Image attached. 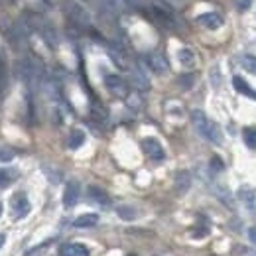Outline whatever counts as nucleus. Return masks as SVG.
<instances>
[{
  "label": "nucleus",
  "instance_id": "f257e3e1",
  "mask_svg": "<svg viewBox=\"0 0 256 256\" xmlns=\"http://www.w3.org/2000/svg\"><path fill=\"white\" fill-rule=\"evenodd\" d=\"M148 14H150V18H152L154 24H158L160 28L168 30V32H178L184 26L182 24V18L176 12V8L172 4H168V2H164V0L152 2L148 6Z\"/></svg>",
  "mask_w": 256,
  "mask_h": 256
},
{
  "label": "nucleus",
  "instance_id": "f03ea898",
  "mask_svg": "<svg viewBox=\"0 0 256 256\" xmlns=\"http://www.w3.org/2000/svg\"><path fill=\"white\" fill-rule=\"evenodd\" d=\"M192 124L195 126V130L199 132V136H203L207 142L211 144H223V132L219 124L215 120H211L203 110L199 108H193L192 110Z\"/></svg>",
  "mask_w": 256,
  "mask_h": 256
},
{
  "label": "nucleus",
  "instance_id": "7ed1b4c3",
  "mask_svg": "<svg viewBox=\"0 0 256 256\" xmlns=\"http://www.w3.org/2000/svg\"><path fill=\"white\" fill-rule=\"evenodd\" d=\"M64 12H65V16H67V20H69L75 28H79V30H93L91 12L85 8L83 2H79V0H65Z\"/></svg>",
  "mask_w": 256,
  "mask_h": 256
},
{
  "label": "nucleus",
  "instance_id": "20e7f679",
  "mask_svg": "<svg viewBox=\"0 0 256 256\" xmlns=\"http://www.w3.org/2000/svg\"><path fill=\"white\" fill-rule=\"evenodd\" d=\"M0 26H2V32H4V36H6L8 44H10L14 50H22V48L26 46L30 28L26 26L24 20H20V22H14V20H2Z\"/></svg>",
  "mask_w": 256,
  "mask_h": 256
},
{
  "label": "nucleus",
  "instance_id": "39448f33",
  "mask_svg": "<svg viewBox=\"0 0 256 256\" xmlns=\"http://www.w3.org/2000/svg\"><path fill=\"white\" fill-rule=\"evenodd\" d=\"M104 87L108 89L110 95L118 96V98H124V100L130 95V91H132L130 85L126 83V79L122 75H118V73H106L104 75Z\"/></svg>",
  "mask_w": 256,
  "mask_h": 256
},
{
  "label": "nucleus",
  "instance_id": "423d86ee",
  "mask_svg": "<svg viewBox=\"0 0 256 256\" xmlns=\"http://www.w3.org/2000/svg\"><path fill=\"white\" fill-rule=\"evenodd\" d=\"M142 64H144V67H146L148 71H152V73H156V75H164V73H168V69H170L168 60L162 56L160 52H148V54H144V56H142Z\"/></svg>",
  "mask_w": 256,
  "mask_h": 256
},
{
  "label": "nucleus",
  "instance_id": "0eeeda50",
  "mask_svg": "<svg viewBox=\"0 0 256 256\" xmlns=\"http://www.w3.org/2000/svg\"><path fill=\"white\" fill-rule=\"evenodd\" d=\"M142 150H144V154L150 160L154 162L166 160V150H164V146L160 144V140H156V138H144L142 140Z\"/></svg>",
  "mask_w": 256,
  "mask_h": 256
},
{
  "label": "nucleus",
  "instance_id": "6e6552de",
  "mask_svg": "<svg viewBox=\"0 0 256 256\" xmlns=\"http://www.w3.org/2000/svg\"><path fill=\"white\" fill-rule=\"evenodd\" d=\"M30 209H32V205H30L26 193L20 192L12 197V215H14V219H22V217H26V215L30 213Z\"/></svg>",
  "mask_w": 256,
  "mask_h": 256
},
{
  "label": "nucleus",
  "instance_id": "1a4fd4ad",
  "mask_svg": "<svg viewBox=\"0 0 256 256\" xmlns=\"http://www.w3.org/2000/svg\"><path fill=\"white\" fill-rule=\"evenodd\" d=\"M79 195H81V186L79 182H69L65 186V192H64V207L65 209H71L77 205L79 201Z\"/></svg>",
  "mask_w": 256,
  "mask_h": 256
},
{
  "label": "nucleus",
  "instance_id": "9d476101",
  "mask_svg": "<svg viewBox=\"0 0 256 256\" xmlns=\"http://www.w3.org/2000/svg\"><path fill=\"white\" fill-rule=\"evenodd\" d=\"M197 22L207 30H219L223 26V16L217 12H205L197 16Z\"/></svg>",
  "mask_w": 256,
  "mask_h": 256
},
{
  "label": "nucleus",
  "instance_id": "9b49d317",
  "mask_svg": "<svg viewBox=\"0 0 256 256\" xmlns=\"http://www.w3.org/2000/svg\"><path fill=\"white\" fill-rule=\"evenodd\" d=\"M128 73H130V81H132V85H134L136 91H148L150 89V81H148L146 73L140 67H130Z\"/></svg>",
  "mask_w": 256,
  "mask_h": 256
},
{
  "label": "nucleus",
  "instance_id": "f8f14e48",
  "mask_svg": "<svg viewBox=\"0 0 256 256\" xmlns=\"http://www.w3.org/2000/svg\"><path fill=\"white\" fill-rule=\"evenodd\" d=\"M87 197H89L93 203L100 205V207H108V205H110L108 193L104 192L102 188H98V186H87Z\"/></svg>",
  "mask_w": 256,
  "mask_h": 256
},
{
  "label": "nucleus",
  "instance_id": "ddd939ff",
  "mask_svg": "<svg viewBox=\"0 0 256 256\" xmlns=\"http://www.w3.org/2000/svg\"><path fill=\"white\" fill-rule=\"evenodd\" d=\"M60 256H91V252L81 242H67L60 248Z\"/></svg>",
  "mask_w": 256,
  "mask_h": 256
},
{
  "label": "nucleus",
  "instance_id": "4468645a",
  "mask_svg": "<svg viewBox=\"0 0 256 256\" xmlns=\"http://www.w3.org/2000/svg\"><path fill=\"white\" fill-rule=\"evenodd\" d=\"M238 199L246 205V209H248L252 215H256V192L252 188H240V190H238Z\"/></svg>",
  "mask_w": 256,
  "mask_h": 256
},
{
  "label": "nucleus",
  "instance_id": "2eb2a0df",
  "mask_svg": "<svg viewBox=\"0 0 256 256\" xmlns=\"http://www.w3.org/2000/svg\"><path fill=\"white\" fill-rule=\"evenodd\" d=\"M232 85H234V89L240 93V95L248 96V98H252V100H256V91L250 87V83H246L242 77H232Z\"/></svg>",
  "mask_w": 256,
  "mask_h": 256
},
{
  "label": "nucleus",
  "instance_id": "dca6fc26",
  "mask_svg": "<svg viewBox=\"0 0 256 256\" xmlns=\"http://www.w3.org/2000/svg\"><path fill=\"white\" fill-rule=\"evenodd\" d=\"M85 144V132L81 130V128H75V130H71V134H69V140H67V146L71 148V150H77V148H81Z\"/></svg>",
  "mask_w": 256,
  "mask_h": 256
},
{
  "label": "nucleus",
  "instance_id": "f3484780",
  "mask_svg": "<svg viewBox=\"0 0 256 256\" xmlns=\"http://www.w3.org/2000/svg\"><path fill=\"white\" fill-rule=\"evenodd\" d=\"M96 223H98V215H96V213H85V215H79V217L73 221V226L87 228V226H95Z\"/></svg>",
  "mask_w": 256,
  "mask_h": 256
},
{
  "label": "nucleus",
  "instance_id": "a211bd4d",
  "mask_svg": "<svg viewBox=\"0 0 256 256\" xmlns=\"http://www.w3.org/2000/svg\"><path fill=\"white\" fill-rule=\"evenodd\" d=\"M192 186V176L190 172H178L176 174V190L180 193H186Z\"/></svg>",
  "mask_w": 256,
  "mask_h": 256
},
{
  "label": "nucleus",
  "instance_id": "6ab92c4d",
  "mask_svg": "<svg viewBox=\"0 0 256 256\" xmlns=\"http://www.w3.org/2000/svg\"><path fill=\"white\" fill-rule=\"evenodd\" d=\"M178 60H180V64L184 65V67H193L195 65V54L190 48H182L178 52Z\"/></svg>",
  "mask_w": 256,
  "mask_h": 256
},
{
  "label": "nucleus",
  "instance_id": "aec40b11",
  "mask_svg": "<svg viewBox=\"0 0 256 256\" xmlns=\"http://www.w3.org/2000/svg\"><path fill=\"white\" fill-rule=\"evenodd\" d=\"M242 140L244 144L250 148V150H256V128L254 126H246L242 130Z\"/></svg>",
  "mask_w": 256,
  "mask_h": 256
},
{
  "label": "nucleus",
  "instance_id": "412c9836",
  "mask_svg": "<svg viewBox=\"0 0 256 256\" xmlns=\"http://www.w3.org/2000/svg\"><path fill=\"white\" fill-rule=\"evenodd\" d=\"M116 213H118V217L124 219V221L136 219V209L130 207V205H118V207H116Z\"/></svg>",
  "mask_w": 256,
  "mask_h": 256
},
{
  "label": "nucleus",
  "instance_id": "4be33fe9",
  "mask_svg": "<svg viewBox=\"0 0 256 256\" xmlns=\"http://www.w3.org/2000/svg\"><path fill=\"white\" fill-rule=\"evenodd\" d=\"M240 65H242V69H246V73L256 75V56H250V54L242 56L240 58Z\"/></svg>",
  "mask_w": 256,
  "mask_h": 256
},
{
  "label": "nucleus",
  "instance_id": "5701e85b",
  "mask_svg": "<svg viewBox=\"0 0 256 256\" xmlns=\"http://www.w3.org/2000/svg\"><path fill=\"white\" fill-rule=\"evenodd\" d=\"M14 178H16L14 172H10V170H6V168H0V190L8 188V186L14 182Z\"/></svg>",
  "mask_w": 256,
  "mask_h": 256
},
{
  "label": "nucleus",
  "instance_id": "b1692460",
  "mask_svg": "<svg viewBox=\"0 0 256 256\" xmlns=\"http://www.w3.org/2000/svg\"><path fill=\"white\" fill-rule=\"evenodd\" d=\"M126 102L130 108H134V110H140L142 108V96L138 95L136 91H130V95L126 96Z\"/></svg>",
  "mask_w": 256,
  "mask_h": 256
},
{
  "label": "nucleus",
  "instance_id": "393cba45",
  "mask_svg": "<svg viewBox=\"0 0 256 256\" xmlns=\"http://www.w3.org/2000/svg\"><path fill=\"white\" fill-rule=\"evenodd\" d=\"M178 83H180V87L182 89H192L193 83H195V77H193L192 73H184V75H180V79H178Z\"/></svg>",
  "mask_w": 256,
  "mask_h": 256
},
{
  "label": "nucleus",
  "instance_id": "a878e982",
  "mask_svg": "<svg viewBox=\"0 0 256 256\" xmlns=\"http://www.w3.org/2000/svg\"><path fill=\"white\" fill-rule=\"evenodd\" d=\"M16 156V152L12 148H0V162L6 164V162H12Z\"/></svg>",
  "mask_w": 256,
  "mask_h": 256
},
{
  "label": "nucleus",
  "instance_id": "bb28decb",
  "mask_svg": "<svg viewBox=\"0 0 256 256\" xmlns=\"http://www.w3.org/2000/svg\"><path fill=\"white\" fill-rule=\"evenodd\" d=\"M232 2H234L238 12H246L250 8V4H252V0H232Z\"/></svg>",
  "mask_w": 256,
  "mask_h": 256
},
{
  "label": "nucleus",
  "instance_id": "cd10ccee",
  "mask_svg": "<svg viewBox=\"0 0 256 256\" xmlns=\"http://www.w3.org/2000/svg\"><path fill=\"white\" fill-rule=\"evenodd\" d=\"M211 170H213V172H223L224 170L223 160H221L219 156H213V158H211Z\"/></svg>",
  "mask_w": 256,
  "mask_h": 256
},
{
  "label": "nucleus",
  "instance_id": "c85d7f7f",
  "mask_svg": "<svg viewBox=\"0 0 256 256\" xmlns=\"http://www.w3.org/2000/svg\"><path fill=\"white\" fill-rule=\"evenodd\" d=\"M248 238L256 244V226H250V228H248Z\"/></svg>",
  "mask_w": 256,
  "mask_h": 256
},
{
  "label": "nucleus",
  "instance_id": "c756f323",
  "mask_svg": "<svg viewBox=\"0 0 256 256\" xmlns=\"http://www.w3.org/2000/svg\"><path fill=\"white\" fill-rule=\"evenodd\" d=\"M4 242H6V236H4V234H2V232H0V248H2V246H4Z\"/></svg>",
  "mask_w": 256,
  "mask_h": 256
},
{
  "label": "nucleus",
  "instance_id": "7c9ffc66",
  "mask_svg": "<svg viewBox=\"0 0 256 256\" xmlns=\"http://www.w3.org/2000/svg\"><path fill=\"white\" fill-rule=\"evenodd\" d=\"M164 2H168V4H178V2H182V0H164Z\"/></svg>",
  "mask_w": 256,
  "mask_h": 256
},
{
  "label": "nucleus",
  "instance_id": "2f4dec72",
  "mask_svg": "<svg viewBox=\"0 0 256 256\" xmlns=\"http://www.w3.org/2000/svg\"><path fill=\"white\" fill-rule=\"evenodd\" d=\"M0 215H2V203H0Z\"/></svg>",
  "mask_w": 256,
  "mask_h": 256
}]
</instances>
